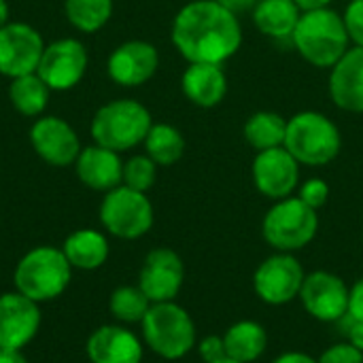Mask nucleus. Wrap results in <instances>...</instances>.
Here are the masks:
<instances>
[{
	"instance_id": "1a4fd4ad",
	"label": "nucleus",
	"mask_w": 363,
	"mask_h": 363,
	"mask_svg": "<svg viewBox=\"0 0 363 363\" xmlns=\"http://www.w3.org/2000/svg\"><path fill=\"white\" fill-rule=\"evenodd\" d=\"M306 272L294 253L266 257L253 272V291L268 306H285L300 298Z\"/></svg>"
},
{
	"instance_id": "58836bf2",
	"label": "nucleus",
	"mask_w": 363,
	"mask_h": 363,
	"mask_svg": "<svg viewBox=\"0 0 363 363\" xmlns=\"http://www.w3.org/2000/svg\"><path fill=\"white\" fill-rule=\"evenodd\" d=\"M0 363H30L28 357L21 351H11V349H0Z\"/></svg>"
},
{
	"instance_id": "a211bd4d",
	"label": "nucleus",
	"mask_w": 363,
	"mask_h": 363,
	"mask_svg": "<svg viewBox=\"0 0 363 363\" xmlns=\"http://www.w3.org/2000/svg\"><path fill=\"white\" fill-rule=\"evenodd\" d=\"M332 102L353 115L363 113V47H351L332 68L328 85Z\"/></svg>"
},
{
	"instance_id": "473e14b6",
	"label": "nucleus",
	"mask_w": 363,
	"mask_h": 363,
	"mask_svg": "<svg viewBox=\"0 0 363 363\" xmlns=\"http://www.w3.org/2000/svg\"><path fill=\"white\" fill-rule=\"evenodd\" d=\"M319 363H363V353L359 349H355L353 345H349L347 340L332 345L330 349H325L319 357Z\"/></svg>"
},
{
	"instance_id": "ddd939ff",
	"label": "nucleus",
	"mask_w": 363,
	"mask_h": 363,
	"mask_svg": "<svg viewBox=\"0 0 363 363\" xmlns=\"http://www.w3.org/2000/svg\"><path fill=\"white\" fill-rule=\"evenodd\" d=\"M87 70V51L77 38H60L45 45L36 74L53 91L72 89Z\"/></svg>"
},
{
	"instance_id": "a19ab883",
	"label": "nucleus",
	"mask_w": 363,
	"mask_h": 363,
	"mask_svg": "<svg viewBox=\"0 0 363 363\" xmlns=\"http://www.w3.org/2000/svg\"><path fill=\"white\" fill-rule=\"evenodd\" d=\"M4 23H9V4H6V0H0V28Z\"/></svg>"
},
{
	"instance_id": "7ed1b4c3",
	"label": "nucleus",
	"mask_w": 363,
	"mask_h": 363,
	"mask_svg": "<svg viewBox=\"0 0 363 363\" xmlns=\"http://www.w3.org/2000/svg\"><path fill=\"white\" fill-rule=\"evenodd\" d=\"M283 147L300 166L321 168L340 155L342 134L328 115L319 111H300L287 119Z\"/></svg>"
},
{
	"instance_id": "0eeeda50",
	"label": "nucleus",
	"mask_w": 363,
	"mask_h": 363,
	"mask_svg": "<svg viewBox=\"0 0 363 363\" xmlns=\"http://www.w3.org/2000/svg\"><path fill=\"white\" fill-rule=\"evenodd\" d=\"M319 232V215L298 196L277 200L262 219L264 240L281 253H296L308 247Z\"/></svg>"
},
{
	"instance_id": "cd10ccee",
	"label": "nucleus",
	"mask_w": 363,
	"mask_h": 363,
	"mask_svg": "<svg viewBox=\"0 0 363 363\" xmlns=\"http://www.w3.org/2000/svg\"><path fill=\"white\" fill-rule=\"evenodd\" d=\"M151 308V300L145 296V291L138 285H123L117 287L108 298V311L111 315L125 325L140 323L145 315Z\"/></svg>"
},
{
	"instance_id": "f704fd0d",
	"label": "nucleus",
	"mask_w": 363,
	"mask_h": 363,
	"mask_svg": "<svg viewBox=\"0 0 363 363\" xmlns=\"http://www.w3.org/2000/svg\"><path fill=\"white\" fill-rule=\"evenodd\" d=\"M342 334H345V340L349 345H353L355 349H359L363 353V321L359 319H353L351 315H345L340 321H338Z\"/></svg>"
},
{
	"instance_id": "e433bc0d",
	"label": "nucleus",
	"mask_w": 363,
	"mask_h": 363,
	"mask_svg": "<svg viewBox=\"0 0 363 363\" xmlns=\"http://www.w3.org/2000/svg\"><path fill=\"white\" fill-rule=\"evenodd\" d=\"M215 2H219L221 6H225V9L232 11L234 15H240V13L253 11L255 4H257L259 0H215Z\"/></svg>"
},
{
	"instance_id": "4be33fe9",
	"label": "nucleus",
	"mask_w": 363,
	"mask_h": 363,
	"mask_svg": "<svg viewBox=\"0 0 363 363\" xmlns=\"http://www.w3.org/2000/svg\"><path fill=\"white\" fill-rule=\"evenodd\" d=\"M300 15L294 0H259L251 11L255 28L272 40H291Z\"/></svg>"
},
{
	"instance_id": "4c0bfd02",
	"label": "nucleus",
	"mask_w": 363,
	"mask_h": 363,
	"mask_svg": "<svg viewBox=\"0 0 363 363\" xmlns=\"http://www.w3.org/2000/svg\"><path fill=\"white\" fill-rule=\"evenodd\" d=\"M270 363H319L313 355L308 353H302V351H287V353H281L277 359H272Z\"/></svg>"
},
{
	"instance_id": "9b49d317",
	"label": "nucleus",
	"mask_w": 363,
	"mask_h": 363,
	"mask_svg": "<svg viewBox=\"0 0 363 363\" xmlns=\"http://www.w3.org/2000/svg\"><path fill=\"white\" fill-rule=\"evenodd\" d=\"M300 168L302 166L285 147L259 151L251 164L253 185L268 200H285L296 196L300 187Z\"/></svg>"
},
{
	"instance_id": "4468645a",
	"label": "nucleus",
	"mask_w": 363,
	"mask_h": 363,
	"mask_svg": "<svg viewBox=\"0 0 363 363\" xmlns=\"http://www.w3.org/2000/svg\"><path fill=\"white\" fill-rule=\"evenodd\" d=\"M185 283V264L181 255L168 247H157L147 253L140 274L138 287L151 300V304L172 302L181 294Z\"/></svg>"
},
{
	"instance_id": "f3484780",
	"label": "nucleus",
	"mask_w": 363,
	"mask_h": 363,
	"mask_svg": "<svg viewBox=\"0 0 363 363\" xmlns=\"http://www.w3.org/2000/svg\"><path fill=\"white\" fill-rule=\"evenodd\" d=\"M160 68V53L147 40H128L119 45L106 62L108 77L123 87L147 83Z\"/></svg>"
},
{
	"instance_id": "dca6fc26",
	"label": "nucleus",
	"mask_w": 363,
	"mask_h": 363,
	"mask_svg": "<svg viewBox=\"0 0 363 363\" xmlns=\"http://www.w3.org/2000/svg\"><path fill=\"white\" fill-rule=\"evenodd\" d=\"M30 143L40 160L51 166L74 164L81 153L77 132L60 117L47 115L34 121L30 130Z\"/></svg>"
},
{
	"instance_id": "412c9836",
	"label": "nucleus",
	"mask_w": 363,
	"mask_h": 363,
	"mask_svg": "<svg viewBox=\"0 0 363 363\" xmlns=\"http://www.w3.org/2000/svg\"><path fill=\"white\" fill-rule=\"evenodd\" d=\"M185 98L200 108H215L228 96V74L219 64H189L181 77Z\"/></svg>"
},
{
	"instance_id": "2f4dec72",
	"label": "nucleus",
	"mask_w": 363,
	"mask_h": 363,
	"mask_svg": "<svg viewBox=\"0 0 363 363\" xmlns=\"http://www.w3.org/2000/svg\"><path fill=\"white\" fill-rule=\"evenodd\" d=\"M349 38L355 47H363V0H351L342 13Z\"/></svg>"
},
{
	"instance_id": "f03ea898",
	"label": "nucleus",
	"mask_w": 363,
	"mask_h": 363,
	"mask_svg": "<svg viewBox=\"0 0 363 363\" xmlns=\"http://www.w3.org/2000/svg\"><path fill=\"white\" fill-rule=\"evenodd\" d=\"M291 45L311 66L332 68L351 49V38L342 15L325 6L300 15Z\"/></svg>"
},
{
	"instance_id": "6ab92c4d",
	"label": "nucleus",
	"mask_w": 363,
	"mask_h": 363,
	"mask_svg": "<svg viewBox=\"0 0 363 363\" xmlns=\"http://www.w3.org/2000/svg\"><path fill=\"white\" fill-rule=\"evenodd\" d=\"M145 342L125 325H102L87 338V357L91 363H143Z\"/></svg>"
},
{
	"instance_id": "72a5a7b5",
	"label": "nucleus",
	"mask_w": 363,
	"mask_h": 363,
	"mask_svg": "<svg viewBox=\"0 0 363 363\" xmlns=\"http://www.w3.org/2000/svg\"><path fill=\"white\" fill-rule=\"evenodd\" d=\"M200 357L204 363H213L228 357L225 355V342H223V336H206L202 338L198 345H196Z\"/></svg>"
},
{
	"instance_id": "423d86ee",
	"label": "nucleus",
	"mask_w": 363,
	"mask_h": 363,
	"mask_svg": "<svg viewBox=\"0 0 363 363\" xmlns=\"http://www.w3.org/2000/svg\"><path fill=\"white\" fill-rule=\"evenodd\" d=\"M153 125L151 113L145 104L123 98L100 106L91 119V138L96 145L111 151H128L143 145Z\"/></svg>"
},
{
	"instance_id": "79ce46f5",
	"label": "nucleus",
	"mask_w": 363,
	"mask_h": 363,
	"mask_svg": "<svg viewBox=\"0 0 363 363\" xmlns=\"http://www.w3.org/2000/svg\"><path fill=\"white\" fill-rule=\"evenodd\" d=\"M213 363H240V362H236V359H232V357H223V359H219V362H213Z\"/></svg>"
},
{
	"instance_id": "b1692460",
	"label": "nucleus",
	"mask_w": 363,
	"mask_h": 363,
	"mask_svg": "<svg viewBox=\"0 0 363 363\" xmlns=\"http://www.w3.org/2000/svg\"><path fill=\"white\" fill-rule=\"evenodd\" d=\"M223 342L228 357L240 363H253L268 349V332L262 323L253 319H242L225 330Z\"/></svg>"
},
{
	"instance_id": "20e7f679",
	"label": "nucleus",
	"mask_w": 363,
	"mask_h": 363,
	"mask_svg": "<svg viewBox=\"0 0 363 363\" xmlns=\"http://www.w3.org/2000/svg\"><path fill=\"white\" fill-rule=\"evenodd\" d=\"M140 330L147 349L168 362L183 359L198 345V330L191 315L174 300L151 304L140 321Z\"/></svg>"
},
{
	"instance_id": "7c9ffc66",
	"label": "nucleus",
	"mask_w": 363,
	"mask_h": 363,
	"mask_svg": "<svg viewBox=\"0 0 363 363\" xmlns=\"http://www.w3.org/2000/svg\"><path fill=\"white\" fill-rule=\"evenodd\" d=\"M296 196H298L306 206L319 211V208H323V206L328 204V200H330V185H328L323 179L313 177V179L300 183Z\"/></svg>"
},
{
	"instance_id": "ea45409f",
	"label": "nucleus",
	"mask_w": 363,
	"mask_h": 363,
	"mask_svg": "<svg viewBox=\"0 0 363 363\" xmlns=\"http://www.w3.org/2000/svg\"><path fill=\"white\" fill-rule=\"evenodd\" d=\"M298 4V9L304 13V11H317V9H325L330 6L332 0H294Z\"/></svg>"
},
{
	"instance_id": "f257e3e1",
	"label": "nucleus",
	"mask_w": 363,
	"mask_h": 363,
	"mask_svg": "<svg viewBox=\"0 0 363 363\" xmlns=\"http://www.w3.org/2000/svg\"><path fill=\"white\" fill-rule=\"evenodd\" d=\"M170 38L189 64L223 66L242 47V26L219 2L194 0L174 15Z\"/></svg>"
},
{
	"instance_id": "a878e982",
	"label": "nucleus",
	"mask_w": 363,
	"mask_h": 363,
	"mask_svg": "<svg viewBox=\"0 0 363 363\" xmlns=\"http://www.w3.org/2000/svg\"><path fill=\"white\" fill-rule=\"evenodd\" d=\"M143 145L145 153L157 166H172L185 153V138L170 123H153Z\"/></svg>"
},
{
	"instance_id": "c85d7f7f",
	"label": "nucleus",
	"mask_w": 363,
	"mask_h": 363,
	"mask_svg": "<svg viewBox=\"0 0 363 363\" xmlns=\"http://www.w3.org/2000/svg\"><path fill=\"white\" fill-rule=\"evenodd\" d=\"M68 21L81 32H96L113 15V0H66Z\"/></svg>"
},
{
	"instance_id": "bb28decb",
	"label": "nucleus",
	"mask_w": 363,
	"mask_h": 363,
	"mask_svg": "<svg viewBox=\"0 0 363 363\" xmlns=\"http://www.w3.org/2000/svg\"><path fill=\"white\" fill-rule=\"evenodd\" d=\"M49 87L47 83L36 74H23L17 79H11V87H9V98L13 102V106L26 115V117H38L49 100Z\"/></svg>"
},
{
	"instance_id": "c756f323",
	"label": "nucleus",
	"mask_w": 363,
	"mask_h": 363,
	"mask_svg": "<svg viewBox=\"0 0 363 363\" xmlns=\"http://www.w3.org/2000/svg\"><path fill=\"white\" fill-rule=\"evenodd\" d=\"M157 179V164L145 153V155H134L128 162H123V183L130 189L147 194Z\"/></svg>"
},
{
	"instance_id": "393cba45",
	"label": "nucleus",
	"mask_w": 363,
	"mask_h": 363,
	"mask_svg": "<svg viewBox=\"0 0 363 363\" xmlns=\"http://www.w3.org/2000/svg\"><path fill=\"white\" fill-rule=\"evenodd\" d=\"M285 132H287V119L274 111H257L242 125L245 140L257 153L283 147Z\"/></svg>"
},
{
	"instance_id": "39448f33",
	"label": "nucleus",
	"mask_w": 363,
	"mask_h": 363,
	"mask_svg": "<svg viewBox=\"0 0 363 363\" xmlns=\"http://www.w3.org/2000/svg\"><path fill=\"white\" fill-rule=\"evenodd\" d=\"M72 277V266L68 264L62 249L36 247L28 251L15 266V291L34 300L36 304L60 298Z\"/></svg>"
},
{
	"instance_id": "2eb2a0df",
	"label": "nucleus",
	"mask_w": 363,
	"mask_h": 363,
	"mask_svg": "<svg viewBox=\"0 0 363 363\" xmlns=\"http://www.w3.org/2000/svg\"><path fill=\"white\" fill-rule=\"evenodd\" d=\"M40 330V308L19 291L0 296V349L21 351Z\"/></svg>"
},
{
	"instance_id": "aec40b11",
	"label": "nucleus",
	"mask_w": 363,
	"mask_h": 363,
	"mask_svg": "<svg viewBox=\"0 0 363 363\" xmlns=\"http://www.w3.org/2000/svg\"><path fill=\"white\" fill-rule=\"evenodd\" d=\"M74 168L81 183L94 191L106 194L123 183V162L119 153L100 145L81 149Z\"/></svg>"
},
{
	"instance_id": "5701e85b",
	"label": "nucleus",
	"mask_w": 363,
	"mask_h": 363,
	"mask_svg": "<svg viewBox=\"0 0 363 363\" xmlns=\"http://www.w3.org/2000/svg\"><path fill=\"white\" fill-rule=\"evenodd\" d=\"M62 251L68 259V264L77 270H98L108 259V240L102 232L85 228L72 232L64 245Z\"/></svg>"
},
{
	"instance_id": "9d476101",
	"label": "nucleus",
	"mask_w": 363,
	"mask_h": 363,
	"mask_svg": "<svg viewBox=\"0 0 363 363\" xmlns=\"http://www.w3.org/2000/svg\"><path fill=\"white\" fill-rule=\"evenodd\" d=\"M349 298L351 287L338 274L315 270L306 274L298 300L313 319L321 323H338L349 313Z\"/></svg>"
},
{
	"instance_id": "6e6552de",
	"label": "nucleus",
	"mask_w": 363,
	"mask_h": 363,
	"mask_svg": "<svg viewBox=\"0 0 363 363\" xmlns=\"http://www.w3.org/2000/svg\"><path fill=\"white\" fill-rule=\"evenodd\" d=\"M104 230L121 240H136L153 228V204L147 194L119 185L106 191L100 204Z\"/></svg>"
},
{
	"instance_id": "c9c22d12",
	"label": "nucleus",
	"mask_w": 363,
	"mask_h": 363,
	"mask_svg": "<svg viewBox=\"0 0 363 363\" xmlns=\"http://www.w3.org/2000/svg\"><path fill=\"white\" fill-rule=\"evenodd\" d=\"M353 319L363 321V277L357 279L351 287V298H349V313Z\"/></svg>"
},
{
	"instance_id": "f8f14e48",
	"label": "nucleus",
	"mask_w": 363,
	"mask_h": 363,
	"mask_svg": "<svg viewBox=\"0 0 363 363\" xmlns=\"http://www.w3.org/2000/svg\"><path fill=\"white\" fill-rule=\"evenodd\" d=\"M43 51V36L32 26L9 21L0 28V74L17 79L36 72Z\"/></svg>"
}]
</instances>
